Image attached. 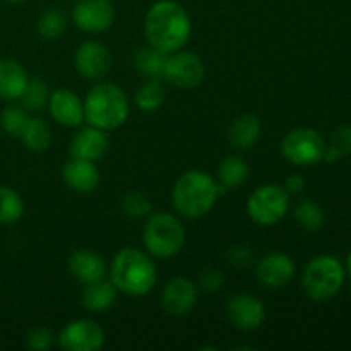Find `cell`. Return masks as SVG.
Returning <instances> with one entry per match:
<instances>
[{
	"label": "cell",
	"instance_id": "f546056e",
	"mask_svg": "<svg viewBox=\"0 0 351 351\" xmlns=\"http://www.w3.org/2000/svg\"><path fill=\"white\" fill-rule=\"evenodd\" d=\"M38 33L43 40L53 41L64 34L65 27H67V16L62 9H48L38 19Z\"/></svg>",
	"mask_w": 351,
	"mask_h": 351
},
{
	"label": "cell",
	"instance_id": "ba28073f",
	"mask_svg": "<svg viewBox=\"0 0 351 351\" xmlns=\"http://www.w3.org/2000/svg\"><path fill=\"white\" fill-rule=\"evenodd\" d=\"M326 141L311 127H298L290 130L281 141V154L285 160L297 167H312L324 160Z\"/></svg>",
	"mask_w": 351,
	"mask_h": 351
},
{
	"label": "cell",
	"instance_id": "30bf717a",
	"mask_svg": "<svg viewBox=\"0 0 351 351\" xmlns=\"http://www.w3.org/2000/svg\"><path fill=\"white\" fill-rule=\"evenodd\" d=\"M58 343L69 351H98L105 345V331L91 319H77L62 329Z\"/></svg>",
	"mask_w": 351,
	"mask_h": 351
},
{
	"label": "cell",
	"instance_id": "1f68e13d",
	"mask_svg": "<svg viewBox=\"0 0 351 351\" xmlns=\"http://www.w3.org/2000/svg\"><path fill=\"white\" fill-rule=\"evenodd\" d=\"M122 209L130 219H144L153 213V204L146 194L132 191L123 195Z\"/></svg>",
	"mask_w": 351,
	"mask_h": 351
},
{
	"label": "cell",
	"instance_id": "484cf974",
	"mask_svg": "<svg viewBox=\"0 0 351 351\" xmlns=\"http://www.w3.org/2000/svg\"><path fill=\"white\" fill-rule=\"evenodd\" d=\"M26 206L14 189L0 185V225H14L24 216Z\"/></svg>",
	"mask_w": 351,
	"mask_h": 351
},
{
	"label": "cell",
	"instance_id": "6da1fadb",
	"mask_svg": "<svg viewBox=\"0 0 351 351\" xmlns=\"http://www.w3.org/2000/svg\"><path fill=\"white\" fill-rule=\"evenodd\" d=\"M191 16L177 0H158L144 17V36L147 45L165 55L182 50L191 40Z\"/></svg>",
	"mask_w": 351,
	"mask_h": 351
},
{
	"label": "cell",
	"instance_id": "9c48e42d",
	"mask_svg": "<svg viewBox=\"0 0 351 351\" xmlns=\"http://www.w3.org/2000/svg\"><path fill=\"white\" fill-rule=\"evenodd\" d=\"M204 62L191 51H175L167 57L163 77L178 89L197 88L204 81Z\"/></svg>",
	"mask_w": 351,
	"mask_h": 351
},
{
	"label": "cell",
	"instance_id": "f35d334b",
	"mask_svg": "<svg viewBox=\"0 0 351 351\" xmlns=\"http://www.w3.org/2000/svg\"><path fill=\"white\" fill-rule=\"evenodd\" d=\"M5 2H9V3H23V2H26V0H5Z\"/></svg>",
	"mask_w": 351,
	"mask_h": 351
},
{
	"label": "cell",
	"instance_id": "e0dca14e",
	"mask_svg": "<svg viewBox=\"0 0 351 351\" xmlns=\"http://www.w3.org/2000/svg\"><path fill=\"white\" fill-rule=\"evenodd\" d=\"M106 151H108V136L105 134V130L86 125L74 134L69 153L77 160L98 161L105 156Z\"/></svg>",
	"mask_w": 351,
	"mask_h": 351
},
{
	"label": "cell",
	"instance_id": "4dcf8cb0",
	"mask_svg": "<svg viewBox=\"0 0 351 351\" xmlns=\"http://www.w3.org/2000/svg\"><path fill=\"white\" fill-rule=\"evenodd\" d=\"M27 120H29V115L23 106H7L0 115V127L7 136L19 139Z\"/></svg>",
	"mask_w": 351,
	"mask_h": 351
},
{
	"label": "cell",
	"instance_id": "52a82bcc",
	"mask_svg": "<svg viewBox=\"0 0 351 351\" xmlns=\"http://www.w3.org/2000/svg\"><path fill=\"white\" fill-rule=\"evenodd\" d=\"M290 209V194L285 187L267 184L257 187L247 201V213L250 219L261 226H271L280 223Z\"/></svg>",
	"mask_w": 351,
	"mask_h": 351
},
{
	"label": "cell",
	"instance_id": "44dd1931",
	"mask_svg": "<svg viewBox=\"0 0 351 351\" xmlns=\"http://www.w3.org/2000/svg\"><path fill=\"white\" fill-rule=\"evenodd\" d=\"M261 130H263L261 120L256 115L245 113L237 117L232 122L228 129V139L237 149H250L259 141Z\"/></svg>",
	"mask_w": 351,
	"mask_h": 351
},
{
	"label": "cell",
	"instance_id": "74e56055",
	"mask_svg": "<svg viewBox=\"0 0 351 351\" xmlns=\"http://www.w3.org/2000/svg\"><path fill=\"white\" fill-rule=\"evenodd\" d=\"M346 267H348V273H350V276H351V252H350V256H348V263H346Z\"/></svg>",
	"mask_w": 351,
	"mask_h": 351
},
{
	"label": "cell",
	"instance_id": "cb8c5ba5",
	"mask_svg": "<svg viewBox=\"0 0 351 351\" xmlns=\"http://www.w3.org/2000/svg\"><path fill=\"white\" fill-rule=\"evenodd\" d=\"M168 55L161 53L160 50L153 48L151 45L147 47L137 48L134 53V67L146 75L147 79H160L163 77L165 64H167Z\"/></svg>",
	"mask_w": 351,
	"mask_h": 351
},
{
	"label": "cell",
	"instance_id": "7a4b0ae2",
	"mask_svg": "<svg viewBox=\"0 0 351 351\" xmlns=\"http://www.w3.org/2000/svg\"><path fill=\"white\" fill-rule=\"evenodd\" d=\"M110 280L117 290L130 297H144L158 280L156 266L151 256L134 247H125L113 257L108 267Z\"/></svg>",
	"mask_w": 351,
	"mask_h": 351
},
{
	"label": "cell",
	"instance_id": "ffe728a7",
	"mask_svg": "<svg viewBox=\"0 0 351 351\" xmlns=\"http://www.w3.org/2000/svg\"><path fill=\"white\" fill-rule=\"evenodd\" d=\"M29 77L23 65L14 58H0V98L7 101L21 99Z\"/></svg>",
	"mask_w": 351,
	"mask_h": 351
},
{
	"label": "cell",
	"instance_id": "d6a6232c",
	"mask_svg": "<svg viewBox=\"0 0 351 351\" xmlns=\"http://www.w3.org/2000/svg\"><path fill=\"white\" fill-rule=\"evenodd\" d=\"M199 288L204 290L206 293H216L225 285V274L218 267H206L201 274H199Z\"/></svg>",
	"mask_w": 351,
	"mask_h": 351
},
{
	"label": "cell",
	"instance_id": "83f0119b",
	"mask_svg": "<svg viewBox=\"0 0 351 351\" xmlns=\"http://www.w3.org/2000/svg\"><path fill=\"white\" fill-rule=\"evenodd\" d=\"M134 101H136L137 108L143 112H156L158 108H161L165 101V88L160 79H147L137 89Z\"/></svg>",
	"mask_w": 351,
	"mask_h": 351
},
{
	"label": "cell",
	"instance_id": "5b68a950",
	"mask_svg": "<svg viewBox=\"0 0 351 351\" xmlns=\"http://www.w3.org/2000/svg\"><path fill=\"white\" fill-rule=\"evenodd\" d=\"M147 254L156 259H171L185 243V228L170 213H151L143 230Z\"/></svg>",
	"mask_w": 351,
	"mask_h": 351
},
{
	"label": "cell",
	"instance_id": "8992f818",
	"mask_svg": "<svg viewBox=\"0 0 351 351\" xmlns=\"http://www.w3.org/2000/svg\"><path fill=\"white\" fill-rule=\"evenodd\" d=\"M345 283V267L336 257L319 256L305 266L302 287L308 298L315 302L331 300Z\"/></svg>",
	"mask_w": 351,
	"mask_h": 351
},
{
	"label": "cell",
	"instance_id": "f1b7e54d",
	"mask_svg": "<svg viewBox=\"0 0 351 351\" xmlns=\"http://www.w3.org/2000/svg\"><path fill=\"white\" fill-rule=\"evenodd\" d=\"M50 89L48 84L40 77L29 79L26 89H24L23 96H21V103L26 112H41L48 106V99H50Z\"/></svg>",
	"mask_w": 351,
	"mask_h": 351
},
{
	"label": "cell",
	"instance_id": "d6986e66",
	"mask_svg": "<svg viewBox=\"0 0 351 351\" xmlns=\"http://www.w3.org/2000/svg\"><path fill=\"white\" fill-rule=\"evenodd\" d=\"M62 177H64V182L69 185V189L79 192V194L95 192L98 189L99 180H101L96 161L77 160V158H72L69 163H65V167L62 168Z\"/></svg>",
	"mask_w": 351,
	"mask_h": 351
},
{
	"label": "cell",
	"instance_id": "603a6c76",
	"mask_svg": "<svg viewBox=\"0 0 351 351\" xmlns=\"http://www.w3.org/2000/svg\"><path fill=\"white\" fill-rule=\"evenodd\" d=\"M250 168L243 158L237 156V154H230V156L223 158L219 163L218 178H219V192L225 189H239L243 182L249 178Z\"/></svg>",
	"mask_w": 351,
	"mask_h": 351
},
{
	"label": "cell",
	"instance_id": "277c9868",
	"mask_svg": "<svg viewBox=\"0 0 351 351\" xmlns=\"http://www.w3.org/2000/svg\"><path fill=\"white\" fill-rule=\"evenodd\" d=\"M130 113L129 98L122 88L112 82H98L84 99V122L101 130H115L127 122Z\"/></svg>",
	"mask_w": 351,
	"mask_h": 351
},
{
	"label": "cell",
	"instance_id": "836d02e7",
	"mask_svg": "<svg viewBox=\"0 0 351 351\" xmlns=\"http://www.w3.org/2000/svg\"><path fill=\"white\" fill-rule=\"evenodd\" d=\"M53 331L48 328H36L27 335L26 345L27 348L34 351H47L53 345Z\"/></svg>",
	"mask_w": 351,
	"mask_h": 351
},
{
	"label": "cell",
	"instance_id": "3957f363",
	"mask_svg": "<svg viewBox=\"0 0 351 351\" xmlns=\"http://www.w3.org/2000/svg\"><path fill=\"white\" fill-rule=\"evenodd\" d=\"M219 185L209 173L201 170L185 171L171 189V204L175 211L187 219H199L215 208Z\"/></svg>",
	"mask_w": 351,
	"mask_h": 351
},
{
	"label": "cell",
	"instance_id": "8d00e7d4",
	"mask_svg": "<svg viewBox=\"0 0 351 351\" xmlns=\"http://www.w3.org/2000/svg\"><path fill=\"white\" fill-rule=\"evenodd\" d=\"M304 189H305V178L302 177V175H291V177H288L287 182H285V191H287L290 195L300 194Z\"/></svg>",
	"mask_w": 351,
	"mask_h": 351
},
{
	"label": "cell",
	"instance_id": "7402d4cb",
	"mask_svg": "<svg viewBox=\"0 0 351 351\" xmlns=\"http://www.w3.org/2000/svg\"><path fill=\"white\" fill-rule=\"evenodd\" d=\"M82 291V305L91 312H105L115 304L117 300V287L112 283V280L95 281V283L84 285Z\"/></svg>",
	"mask_w": 351,
	"mask_h": 351
},
{
	"label": "cell",
	"instance_id": "9a60e30c",
	"mask_svg": "<svg viewBox=\"0 0 351 351\" xmlns=\"http://www.w3.org/2000/svg\"><path fill=\"white\" fill-rule=\"evenodd\" d=\"M51 119L64 127H75L84 122V101L72 89H55L48 99Z\"/></svg>",
	"mask_w": 351,
	"mask_h": 351
},
{
	"label": "cell",
	"instance_id": "7c38bea8",
	"mask_svg": "<svg viewBox=\"0 0 351 351\" xmlns=\"http://www.w3.org/2000/svg\"><path fill=\"white\" fill-rule=\"evenodd\" d=\"M72 21L86 33H103L115 21V7L110 0H77L72 9Z\"/></svg>",
	"mask_w": 351,
	"mask_h": 351
},
{
	"label": "cell",
	"instance_id": "2e32d148",
	"mask_svg": "<svg viewBox=\"0 0 351 351\" xmlns=\"http://www.w3.org/2000/svg\"><path fill=\"white\" fill-rule=\"evenodd\" d=\"M256 276L266 288H283L293 280L295 263L283 252H269L257 263Z\"/></svg>",
	"mask_w": 351,
	"mask_h": 351
},
{
	"label": "cell",
	"instance_id": "d590c367",
	"mask_svg": "<svg viewBox=\"0 0 351 351\" xmlns=\"http://www.w3.org/2000/svg\"><path fill=\"white\" fill-rule=\"evenodd\" d=\"M226 261L235 267H247L252 263V250L245 245H235L226 252Z\"/></svg>",
	"mask_w": 351,
	"mask_h": 351
},
{
	"label": "cell",
	"instance_id": "5bb4252c",
	"mask_svg": "<svg viewBox=\"0 0 351 351\" xmlns=\"http://www.w3.org/2000/svg\"><path fill=\"white\" fill-rule=\"evenodd\" d=\"M195 302H197V287L189 278L177 276L165 285L161 305L167 314L182 317L194 308Z\"/></svg>",
	"mask_w": 351,
	"mask_h": 351
},
{
	"label": "cell",
	"instance_id": "d4e9b609",
	"mask_svg": "<svg viewBox=\"0 0 351 351\" xmlns=\"http://www.w3.org/2000/svg\"><path fill=\"white\" fill-rule=\"evenodd\" d=\"M19 139L23 141L27 149L34 151V153H41V151H47L50 147L51 130L45 120L31 119L29 117Z\"/></svg>",
	"mask_w": 351,
	"mask_h": 351
},
{
	"label": "cell",
	"instance_id": "ac0fdd59",
	"mask_svg": "<svg viewBox=\"0 0 351 351\" xmlns=\"http://www.w3.org/2000/svg\"><path fill=\"white\" fill-rule=\"evenodd\" d=\"M69 273L79 283L89 285L106 278L108 266H106L101 254L95 252V250L81 249L72 252L69 257Z\"/></svg>",
	"mask_w": 351,
	"mask_h": 351
},
{
	"label": "cell",
	"instance_id": "8fae6325",
	"mask_svg": "<svg viewBox=\"0 0 351 351\" xmlns=\"http://www.w3.org/2000/svg\"><path fill=\"white\" fill-rule=\"evenodd\" d=\"M113 64L112 51L106 45L89 40L77 47L74 55L75 71L89 81H101Z\"/></svg>",
	"mask_w": 351,
	"mask_h": 351
},
{
	"label": "cell",
	"instance_id": "4fadbf2b",
	"mask_svg": "<svg viewBox=\"0 0 351 351\" xmlns=\"http://www.w3.org/2000/svg\"><path fill=\"white\" fill-rule=\"evenodd\" d=\"M226 317L233 328L240 331H254L266 319V308L257 297L250 293H237L226 302Z\"/></svg>",
	"mask_w": 351,
	"mask_h": 351
},
{
	"label": "cell",
	"instance_id": "4316f807",
	"mask_svg": "<svg viewBox=\"0 0 351 351\" xmlns=\"http://www.w3.org/2000/svg\"><path fill=\"white\" fill-rule=\"evenodd\" d=\"M293 216L302 228L308 230V232H317L324 226L326 216L321 206L312 199H300L293 209Z\"/></svg>",
	"mask_w": 351,
	"mask_h": 351
},
{
	"label": "cell",
	"instance_id": "e575fe53",
	"mask_svg": "<svg viewBox=\"0 0 351 351\" xmlns=\"http://www.w3.org/2000/svg\"><path fill=\"white\" fill-rule=\"evenodd\" d=\"M329 147L338 153L339 158L351 154V125H343L332 132Z\"/></svg>",
	"mask_w": 351,
	"mask_h": 351
}]
</instances>
